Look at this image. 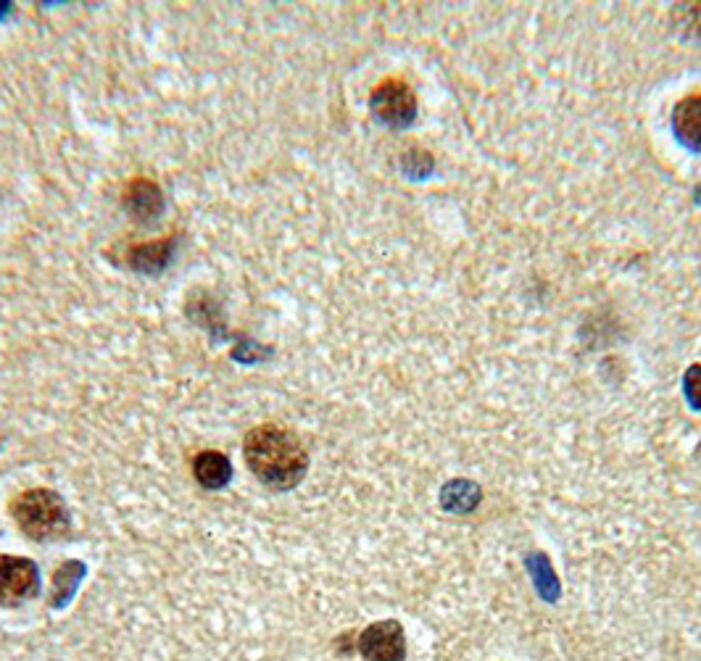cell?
<instances>
[{
    "label": "cell",
    "instance_id": "1",
    "mask_svg": "<svg viewBox=\"0 0 701 661\" xmlns=\"http://www.w3.org/2000/svg\"><path fill=\"white\" fill-rule=\"evenodd\" d=\"M243 451H246V461L253 475L272 490L296 488L309 469L304 443L298 440L296 432L280 424L253 427L246 435Z\"/></svg>",
    "mask_w": 701,
    "mask_h": 661
},
{
    "label": "cell",
    "instance_id": "2",
    "mask_svg": "<svg viewBox=\"0 0 701 661\" xmlns=\"http://www.w3.org/2000/svg\"><path fill=\"white\" fill-rule=\"evenodd\" d=\"M11 517H14L16 527L37 543L64 538L72 527L66 503L51 488H29L19 493L11 501Z\"/></svg>",
    "mask_w": 701,
    "mask_h": 661
},
{
    "label": "cell",
    "instance_id": "3",
    "mask_svg": "<svg viewBox=\"0 0 701 661\" xmlns=\"http://www.w3.org/2000/svg\"><path fill=\"white\" fill-rule=\"evenodd\" d=\"M369 108L377 122L388 124L393 130H404L417 116V95L404 80H385L372 90Z\"/></svg>",
    "mask_w": 701,
    "mask_h": 661
},
{
    "label": "cell",
    "instance_id": "4",
    "mask_svg": "<svg viewBox=\"0 0 701 661\" xmlns=\"http://www.w3.org/2000/svg\"><path fill=\"white\" fill-rule=\"evenodd\" d=\"M37 588H40V572L35 561L0 554V606L24 604L35 596Z\"/></svg>",
    "mask_w": 701,
    "mask_h": 661
},
{
    "label": "cell",
    "instance_id": "5",
    "mask_svg": "<svg viewBox=\"0 0 701 661\" xmlns=\"http://www.w3.org/2000/svg\"><path fill=\"white\" fill-rule=\"evenodd\" d=\"M359 654L364 661H404L406 659V635L401 622L383 619L369 625L359 635Z\"/></svg>",
    "mask_w": 701,
    "mask_h": 661
},
{
    "label": "cell",
    "instance_id": "6",
    "mask_svg": "<svg viewBox=\"0 0 701 661\" xmlns=\"http://www.w3.org/2000/svg\"><path fill=\"white\" fill-rule=\"evenodd\" d=\"M174 248H177V238L169 235V238H156L145 240V243H135L127 248L124 259L127 266H132L135 272L140 274H159L169 266L174 256Z\"/></svg>",
    "mask_w": 701,
    "mask_h": 661
},
{
    "label": "cell",
    "instance_id": "7",
    "mask_svg": "<svg viewBox=\"0 0 701 661\" xmlns=\"http://www.w3.org/2000/svg\"><path fill=\"white\" fill-rule=\"evenodd\" d=\"M124 209L138 222H153L164 211V193L156 182L135 177L124 190Z\"/></svg>",
    "mask_w": 701,
    "mask_h": 661
},
{
    "label": "cell",
    "instance_id": "8",
    "mask_svg": "<svg viewBox=\"0 0 701 661\" xmlns=\"http://www.w3.org/2000/svg\"><path fill=\"white\" fill-rule=\"evenodd\" d=\"M673 130L686 148L701 151V95H688L675 106Z\"/></svg>",
    "mask_w": 701,
    "mask_h": 661
},
{
    "label": "cell",
    "instance_id": "9",
    "mask_svg": "<svg viewBox=\"0 0 701 661\" xmlns=\"http://www.w3.org/2000/svg\"><path fill=\"white\" fill-rule=\"evenodd\" d=\"M193 475L206 490H222L232 480V464L225 453L201 451L193 459Z\"/></svg>",
    "mask_w": 701,
    "mask_h": 661
},
{
    "label": "cell",
    "instance_id": "10",
    "mask_svg": "<svg viewBox=\"0 0 701 661\" xmlns=\"http://www.w3.org/2000/svg\"><path fill=\"white\" fill-rule=\"evenodd\" d=\"M82 575H85V567H82L80 561H64V564L56 569L51 593L53 609H64V606L69 604V598L74 596V588L80 585Z\"/></svg>",
    "mask_w": 701,
    "mask_h": 661
},
{
    "label": "cell",
    "instance_id": "11",
    "mask_svg": "<svg viewBox=\"0 0 701 661\" xmlns=\"http://www.w3.org/2000/svg\"><path fill=\"white\" fill-rule=\"evenodd\" d=\"M480 498H483V493H480V488H477L475 482L454 480V482H449L446 488H443L441 503L446 511H454V514H467V511H472L477 503H480Z\"/></svg>",
    "mask_w": 701,
    "mask_h": 661
},
{
    "label": "cell",
    "instance_id": "12",
    "mask_svg": "<svg viewBox=\"0 0 701 661\" xmlns=\"http://www.w3.org/2000/svg\"><path fill=\"white\" fill-rule=\"evenodd\" d=\"M528 567L533 572V582L538 593H541L546 601H557L559 596V585H557V575H554V567L549 564V559L543 554H535L533 559H528Z\"/></svg>",
    "mask_w": 701,
    "mask_h": 661
},
{
    "label": "cell",
    "instance_id": "13",
    "mask_svg": "<svg viewBox=\"0 0 701 661\" xmlns=\"http://www.w3.org/2000/svg\"><path fill=\"white\" fill-rule=\"evenodd\" d=\"M404 169L406 174H412L414 180H420V177H427L433 172V159H430V153L414 148V151L404 153Z\"/></svg>",
    "mask_w": 701,
    "mask_h": 661
},
{
    "label": "cell",
    "instance_id": "14",
    "mask_svg": "<svg viewBox=\"0 0 701 661\" xmlns=\"http://www.w3.org/2000/svg\"><path fill=\"white\" fill-rule=\"evenodd\" d=\"M683 393L694 409L701 411V364H694L683 377Z\"/></svg>",
    "mask_w": 701,
    "mask_h": 661
}]
</instances>
